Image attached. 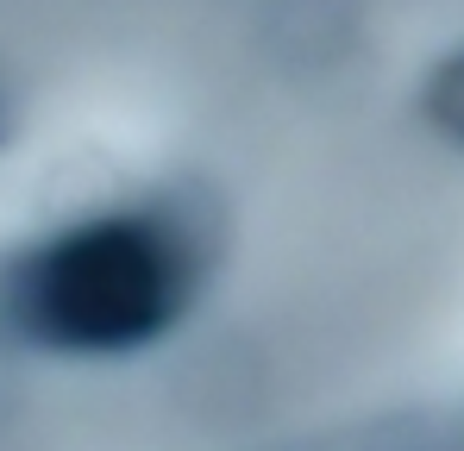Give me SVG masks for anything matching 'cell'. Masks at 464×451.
<instances>
[{
  "label": "cell",
  "mask_w": 464,
  "mask_h": 451,
  "mask_svg": "<svg viewBox=\"0 0 464 451\" xmlns=\"http://www.w3.org/2000/svg\"><path fill=\"white\" fill-rule=\"evenodd\" d=\"M188 301V264L157 220H88L19 270V320L51 351L126 358L163 339Z\"/></svg>",
  "instance_id": "obj_1"
},
{
  "label": "cell",
  "mask_w": 464,
  "mask_h": 451,
  "mask_svg": "<svg viewBox=\"0 0 464 451\" xmlns=\"http://www.w3.org/2000/svg\"><path fill=\"white\" fill-rule=\"evenodd\" d=\"M6 126H13V107H6V88H0V139H6Z\"/></svg>",
  "instance_id": "obj_3"
},
{
  "label": "cell",
  "mask_w": 464,
  "mask_h": 451,
  "mask_svg": "<svg viewBox=\"0 0 464 451\" xmlns=\"http://www.w3.org/2000/svg\"><path fill=\"white\" fill-rule=\"evenodd\" d=\"M420 113H427V126H433L446 145L464 150V44L452 51V57L433 63L427 88H420Z\"/></svg>",
  "instance_id": "obj_2"
}]
</instances>
